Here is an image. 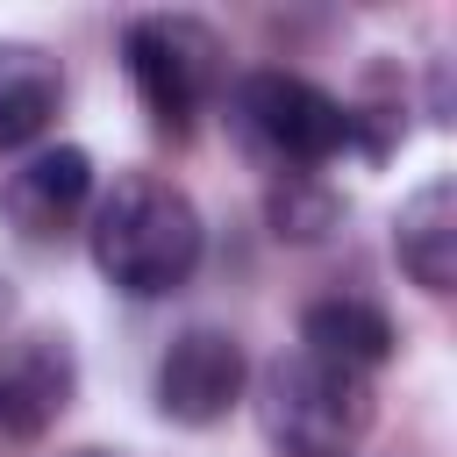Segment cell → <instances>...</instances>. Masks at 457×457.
<instances>
[{"label": "cell", "mask_w": 457, "mask_h": 457, "mask_svg": "<svg viewBox=\"0 0 457 457\" xmlns=\"http://www.w3.org/2000/svg\"><path fill=\"white\" fill-rule=\"evenodd\" d=\"M86 250L100 264V278L129 300H164L179 293L193 271H200V250H207V228H200V207L157 179V171H121L100 200H93V228H86Z\"/></svg>", "instance_id": "1"}, {"label": "cell", "mask_w": 457, "mask_h": 457, "mask_svg": "<svg viewBox=\"0 0 457 457\" xmlns=\"http://www.w3.org/2000/svg\"><path fill=\"white\" fill-rule=\"evenodd\" d=\"M228 121H236L243 150L278 164V171H314V164H328V157L364 143V114L343 107L336 93H321L300 71H250V79H236Z\"/></svg>", "instance_id": "2"}, {"label": "cell", "mask_w": 457, "mask_h": 457, "mask_svg": "<svg viewBox=\"0 0 457 457\" xmlns=\"http://www.w3.org/2000/svg\"><path fill=\"white\" fill-rule=\"evenodd\" d=\"M257 421L286 457H343L371 428V378L314 350H286L257 378Z\"/></svg>", "instance_id": "3"}, {"label": "cell", "mask_w": 457, "mask_h": 457, "mask_svg": "<svg viewBox=\"0 0 457 457\" xmlns=\"http://www.w3.org/2000/svg\"><path fill=\"white\" fill-rule=\"evenodd\" d=\"M121 64L143 100V114L164 136H193V114L221 86V43L193 14H143L121 29Z\"/></svg>", "instance_id": "4"}, {"label": "cell", "mask_w": 457, "mask_h": 457, "mask_svg": "<svg viewBox=\"0 0 457 457\" xmlns=\"http://www.w3.org/2000/svg\"><path fill=\"white\" fill-rule=\"evenodd\" d=\"M250 386V357L228 328H179L157 357V414L179 428H214Z\"/></svg>", "instance_id": "5"}, {"label": "cell", "mask_w": 457, "mask_h": 457, "mask_svg": "<svg viewBox=\"0 0 457 457\" xmlns=\"http://www.w3.org/2000/svg\"><path fill=\"white\" fill-rule=\"evenodd\" d=\"M79 393V357L64 336L29 328V336H0V436L7 443H36L57 428V414Z\"/></svg>", "instance_id": "6"}, {"label": "cell", "mask_w": 457, "mask_h": 457, "mask_svg": "<svg viewBox=\"0 0 457 457\" xmlns=\"http://www.w3.org/2000/svg\"><path fill=\"white\" fill-rule=\"evenodd\" d=\"M86 207H93V157H86L79 143L29 150V157L0 179V221H7L21 243H57Z\"/></svg>", "instance_id": "7"}, {"label": "cell", "mask_w": 457, "mask_h": 457, "mask_svg": "<svg viewBox=\"0 0 457 457\" xmlns=\"http://www.w3.org/2000/svg\"><path fill=\"white\" fill-rule=\"evenodd\" d=\"M393 257H400V271L421 293H450L457 286V186H450V171L421 179L400 200V214H393Z\"/></svg>", "instance_id": "8"}, {"label": "cell", "mask_w": 457, "mask_h": 457, "mask_svg": "<svg viewBox=\"0 0 457 457\" xmlns=\"http://www.w3.org/2000/svg\"><path fill=\"white\" fill-rule=\"evenodd\" d=\"M64 107V71L43 43H0V150H29Z\"/></svg>", "instance_id": "9"}, {"label": "cell", "mask_w": 457, "mask_h": 457, "mask_svg": "<svg viewBox=\"0 0 457 457\" xmlns=\"http://www.w3.org/2000/svg\"><path fill=\"white\" fill-rule=\"evenodd\" d=\"M393 321H386V307H371V300H314L307 314H300V350H314V357H328V364H343V371H378L386 357H393Z\"/></svg>", "instance_id": "10"}, {"label": "cell", "mask_w": 457, "mask_h": 457, "mask_svg": "<svg viewBox=\"0 0 457 457\" xmlns=\"http://www.w3.org/2000/svg\"><path fill=\"white\" fill-rule=\"evenodd\" d=\"M264 221H271L278 243H321V236L343 221V200H336V186H321L314 171H286V179H271V193H264Z\"/></svg>", "instance_id": "11"}, {"label": "cell", "mask_w": 457, "mask_h": 457, "mask_svg": "<svg viewBox=\"0 0 457 457\" xmlns=\"http://www.w3.org/2000/svg\"><path fill=\"white\" fill-rule=\"evenodd\" d=\"M71 457H114V450H71Z\"/></svg>", "instance_id": "12"}]
</instances>
